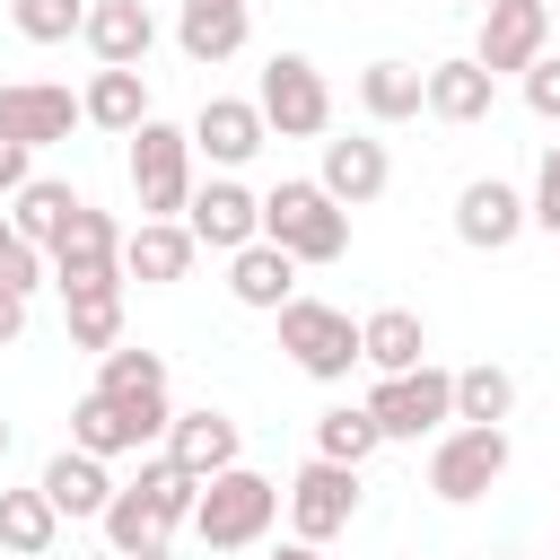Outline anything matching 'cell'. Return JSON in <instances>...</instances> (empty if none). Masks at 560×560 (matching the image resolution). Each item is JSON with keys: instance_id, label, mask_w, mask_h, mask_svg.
I'll use <instances>...</instances> for the list:
<instances>
[{"instance_id": "cell-1", "label": "cell", "mask_w": 560, "mask_h": 560, "mask_svg": "<svg viewBox=\"0 0 560 560\" xmlns=\"http://www.w3.org/2000/svg\"><path fill=\"white\" fill-rule=\"evenodd\" d=\"M262 236L306 271V262H341L350 254V210L315 184V175H289V184H271L262 192Z\"/></svg>"}, {"instance_id": "cell-2", "label": "cell", "mask_w": 560, "mask_h": 560, "mask_svg": "<svg viewBox=\"0 0 560 560\" xmlns=\"http://www.w3.org/2000/svg\"><path fill=\"white\" fill-rule=\"evenodd\" d=\"M280 508H289V490L271 481V472H254V464H236V472H219V481H201V508H192V534L210 542V551H254L271 525H280Z\"/></svg>"}, {"instance_id": "cell-3", "label": "cell", "mask_w": 560, "mask_h": 560, "mask_svg": "<svg viewBox=\"0 0 560 560\" xmlns=\"http://www.w3.org/2000/svg\"><path fill=\"white\" fill-rule=\"evenodd\" d=\"M122 166H131L140 219H184L192 192H201V184H192V131H175V122H158V114L131 131V158H122Z\"/></svg>"}, {"instance_id": "cell-4", "label": "cell", "mask_w": 560, "mask_h": 560, "mask_svg": "<svg viewBox=\"0 0 560 560\" xmlns=\"http://www.w3.org/2000/svg\"><path fill=\"white\" fill-rule=\"evenodd\" d=\"M280 350H289V368L315 376V385H341L350 368H368V359H359V324H350L341 306H324V298H289V306H280Z\"/></svg>"}, {"instance_id": "cell-5", "label": "cell", "mask_w": 560, "mask_h": 560, "mask_svg": "<svg viewBox=\"0 0 560 560\" xmlns=\"http://www.w3.org/2000/svg\"><path fill=\"white\" fill-rule=\"evenodd\" d=\"M254 105H262L271 140H324V131H332V88H324V70H315L306 52H271Z\"/></svg>"}, {"instance_id": "cell-6", "label": "cell", "mask_w": 560, "mask_h": 560, "mask_svg": "<svg viewBox=\"0 0 560 560\" xmlns=\"http://www.w3.org/2000/svg\"><path fill=\"white\" fill-rule=\"evenodd\" d=\"M508 429H472V420H455L438 446H429V490L446 499V508H472V499H490L499 490V472H508Z\"/></svg>"}, {"instance_id": "cell-7", "label": "cell", "mask_w": 560, "mask_h": 560, "mask_svg": "<svg viewBox=\"0 0 560 560\" xmlns=\"http://www.w3.org/2000/svg\"><path fill=\"white\" fill-rule=\"evenodd\" d=\"M96 394L105 402H122V420L140 429V446H166V429H175V402H166V359L158 350H105L96 359Z\"/></svg>"}, {"instance_id": "cell-8", "label": "cell", "mask_w": 560, "mask_h": 560, "mask_svg": "<svg viewBox=\"0 0 560 560\" xmlns=\"http://www.w3.org/2000/svg\"><path fill=\"white\" fill-rule=\"evenodd\" d=\"M368 411H376L385 446H394V438H446V420H455V368L376 376V385H368Z\"/></svg>"}, {"instance_id": "cell-9", "label": "cell", "mask_w": 560, "mask_h": 560, "mask_svg": "<svg viewBox=\"0 0 560 560\" xmlns=\"http://www.w3.org/2000/svg\"><path fill=\"white\" fill-rule=\"evenodd\" d=\"M122 236H131V228H114L105 210H88V201H79V219H70V228H61V245H52V289H61V298L122 289Z\"/></svg>"}, {"instance_id": "cell-10", "label": "cell", "mask_w": 560, "mask_h": 560, "mask_svg": "<svg viewBox=\"0 0 560 560\" xmlns=\"http://www.w3.org/2000/svg\"><path fill=\"white\" fill-rule=\"evenodd\" d=\"M350 516H359V472L306 455L289 472V534L298 542H332V534H350Z\"/></svg>"}, {"instance_id": "cell-11", "label": "cell", "mask_w": 560, "mask_h": 560, "mask_svg": "<svg viewBox=\"0 0 560 560\" xmlns=\"http://www.w3.org/2000/svg\"><path fill=\"white\" fill-rule=\"evenodd\" d=\"M542 52H551V9H542V0H490V9H481L472 61H481L490 79H525Z\"/></svg>"}, {"instance_id": "cell-12", "label": "cell", "mask_w": 560, "mask_h": 560, "mask_svg": "<svg viewBox=\"0 0 560 560\" xmlns=\"http://www.w3.org/2000/svg\"><path fill=\"white\" fill-rule=\"evenodd\" d=\"M184 131H192V158H210V175L254 166V158H262V140H271V122H262V105H254V96H201V114H192Z\"/></svg>"}, {"instance_id": "cell-13", "label": "cell", "mask_w": 560, "mask_h": 560, "mask_svg": "<svg viewBox=\"0 0 560 560\" xmlns=\"http://www.w3.org/2000/svg\"><path fill=\"white\" fill-rule=\"evenodd\" d=\"M88 122V105L61 88V79H9L0 88V140H26V149H52Z\"/></svg>"}, {"instance_id": "cell-14", "label": "cell", "mask_w": 560, "mask_h": 560, "mask_svg": "<svg viewBox=\"0 0 560 560\" xmlns=\"http://www.w3.org/2000/svg\"><path fill=\"white\" fill-rule=\"evenodd\" d=\"M525 228H534V201H525L516 184H499V175H472V184L455 192V236H464L472 254H508Z\"/></svg>"}, {"instance_id": "cell-15", "label": "cell", "mask_w": 560, "mask_h": 560, "mask_svg": "<svg viewBox=\"0 0 560 560\" xmlns=\"http://www.w3.org/2000/svg\"><path fill=\"white\" fill-rule=\"evenodd\" d=\"M184 228H192V245H210V254H245V245H262V192H245L236 175H210V184L192 192Z\"/></svg>"}, {"instance_id": "cell-16", "label": "cell", "mask_w": 560, "mask_h": 560, "mask_svg": "<svg viewBox=\"0 0 560 560\" xmlns=\"http://www.w3.org/2000/svg\"><path fill=\"white\" fill-rule=\"evenodd\" d=\"M158 455H175L192 481H219V472L245 464V438H236V420H228L219 402H192V411H175V429H166Z\"/></svg>"}, {"instance_id": "cell-17", "label": "cell", "mask_w": 560, "mask_h": 560, "mask_svg": "<svg viewBox=\"0 0 560 560\" xmlns=\"http://www.w3.org/2000/svg\"><path fill=\"white\" fill-rule=\"evenodd\" d=\"M315 184H324L341 210H368V201L394 184V158H385V140L350 131V140H324V166H315Z\"/></svg>"}, {"instance_id": "cell-18", "label": "cell", "mask_w": 560, "mask_h": 560, "mask_svg": "<svg viewBox=\"0 0 560 560\" xmlns=\"http://www.w3.org/2000/svg\"><path fill=\"white\" fill-rule=\"evenodd\" d=\"M35 490H44L52 508H61V525H70V516L105 525V508H114V490H122V481L105 472V455H79V446H61V455H52L44 472H35Z\"/></svg>"}, {"instance_id": "cell-19", "label": "cell", "mask_w": 560, "mask_h": 560, "mask_svg": "<svg viewBox=\"0 0 560 560\" xmlns=\"http://www.w3.org/2000/svg\"><path fill=\"white\" fill-rule=\"evenodd\" d=\"M79 44L96 52V70H140L149 44H158V18H149V0H96Z\"/></svg>"}, {"instance_id": "cell-20", "label": "cell", "mask_w": 560, "mask_h": 560, "mask_svg": "<svg viewBox=\"0 0 560 560\" xmlns=\"http://www.w3.org/2000/svg\"><path fill=\"white\" fill-rule=\"evenodd\" d=\"M245 35H254V0H184L175 9V44H184V61H236L245 52Z\"/></svg>"}, {"instance_id": "cell-21", "label": "cell", "mask_w": 560, "mask_h": 560, "mask_svg": "<svg viewBox=\"0 0 560 560\" xmlns=\"http://www.w3.org/2000/svg\"><path fill=\"white\" fill-rule=\"evenodd\" d=\"M192 228L184 219H140L131 236H122V280H140V289H175L184 271H192Z\"/></svg>"}, {"instance_id": "cell-22", "label": "cell", "mask_w": 560, "mask_h": 560, "mask_svg": "<svg viewBox=\"0 0 560 560\" xmlns=\"http://www.w3.org/2000/svg\"><path fill=\"white\" fill-rule=\"evenodd\" d=\"M359 359L376 376H411V368H429V324L411 306H376V315H359Z\"/></svg>"}, {"instance_id": "cell-23", "label": "cell", "mask_w": 560, "mask_h": 560, "mask_svg": "<svg viewBox=\"0 0 560 560\" xmlns=\"http://www.w3.org/2000/svg\"><path fill=\"white\" fill-rule=\"evenodd\" d=\"M228 298H236V306H254V315H280V306L298 298V262L262 236V245L228 254Z\"/></svg>"}, {"instance_id": "cell-24", "label": "cell", "mask_w": 560, "mask_h": 560, "mask_svg": "<svg viewBox=\"0 0 560 560\" xmlns=\"http://www.w3.org/2000/svg\"><path fill=\"white\" fill-rule=\"evenodd\" d=\"M490 105H499V79H490L472 52L429 61V114H438V122H490Z\"/></svg>"}, {"instance_id": "cell-25", "label": "cell", "mask_w": 560, "mask_h": 560, "mask_svg": "<svg viewBox=\"0 0 560 560\" xmlns=\"http://www.w3.org/2000/svg\"><path fill=\"white\" fill-rule=\"evenodd\" d=\"M166 534H175V516H166L140 481H122L114 508H105V551H114V560H140V551H166Z\"/></svg>"}, {"instance_id": "cell-26", "label": "cell", "mask_w": 560, "mask_h": 560, "mask_svg": "<svg viewBox=\"0 0 560 560\" xmlns=\"http://www.w3.org/2000/svg\"><path fill=\"white\" fill-rule=\"evenodd\" d=\"M359 114H368V122H411V114H429V70H411V61H368V70H359Z\"/></svg>"}, {"instance_id": "cell-27", "label": "cell", "mask_w": 560, "mask_h": 560, "mask_svg": "<svg viewBox=\"0 0 560 560\" xmlns=\"http://www.w3.org/2000/svg\"><path fill=\"white\" fill-rule=\"evenodd\" d=\"M61 542V508L44 490H0V551L9 560H52Z\"/></svg>"}, {"instance_id": "cell-28", "label": "cell", "mask_w": 560, "mask_h": 560, "mask_svg": "<svg viewBox=\"0 0 560 560\" xmlns=\"http://www.w3.org/2000/svg\"><path fill=\"white\" fill-rule=\"evenodd\" d=\"M79 105H88V122H96V131L131 140V131L149 122V79H140V70H96V79L79 88Z\"/></svg>"}, {"instance_id": "cell-29", "label": "cell", "mask_w": 560, "mask_h": 560, "mask_svg": "<svg viewBox=\"0 0 560 560\" xmlns=\"http://www.w3.org/2000/svg\"><path fill=\"white\" fill-rule=\"evenodd\" d=\"M70 219H79V192H70V184H52V175H35V184L9 201V228H18L26 245H44V254L61 245V228H70Z\"/></svg>"}, {"instance_id": "cell-30", "label": "cell", "mask_w": 560, "mask_h": 560, "mask_svg": "<svg viewBox=\"0 0 560 560\" xmlns=\"http://www.w3.org/2000/svg\"><path fill=\"white\" fill-rule=\"evenodd\" d=\"M508 411H516V376H508L499 359L455 368V420H472V429H508Z\"/></svg>"}, {"instance_id": "cell-31", "label": "cell", "mask_w": 560, "mask_h": 560, "mask_svg": "<svg viewBox=\"0 0 560 560\" xmlns=\"http://www.w3.org/2000/svg\"><path fill=\"white\" fill-rule=\"evenodd\" d=\"M70 446L114 464V455H140V429L122 420V402H105V394L88 385V394H79V411H70Z\"/></svg>"}, {"instance_id": "cell-32", "label": "cell", "mask_w": 560, "mask_h": 560, "mask_svg": "<svg viewBox=\"0 0 560 560\" xmlns=\"http://www.w3.org/2000/svg\"><path fill=\"white\" fill-rule=\"evenodd\" d=\"M376 446H385V429H376L368 402H332V411L315 420V455H324V464H350V472H359Z\"/></svg>"}, {"instance_id": "cell-33", "label": "cell", "mask_w": 560, "mask_h": 560, "mask_svg": "<svg viewBox=\"0 0 560 560\" xmlns=\"http://www.w3.org/2000/svg\"><path fill=\"white\" fill-rule=\"evenodd\" d=\"M61 324H70V350H122V289H88V298H61Z\"/></svg>"}, {"instance_id": "cell-34", "label": "cell", "mask_w": 560, "mask_h": 560, "mask_svg": "<svg viewBox=\"0 0 560 560\" xmlns=\"http://www.w3.org/2000/svg\"><path fill=\"white\" fill-rule=\"evenodd\" d=\"M88 9H96V0H9V26H18L26 44H70V35L88 26Z\"/></svg>"}, {"instance_id": "cell-35", "label": "cell", "mask_w": 560, "mask_h": 560, "mask_svg": "<svg viewBox=\"0 0 560 560\" xmlns=\"http://www.w3.org/2000/svg\"><path fill=\"white\" fill-rule=\"evenodd\" d=\"M140 490H149V499H158L175 525H192V508H201V481H192L175 455H140Z\"/></svg>"}, {"instance_id": "cell-36", "label": "cell", "mask_w": 560, "mask_h": 560, "mask_svg": "<svg viewBox=\"0 0 560 560\" xmlns=\"http://www.w3.org/2000/svg\"><path fill=\"white\" fill-rule=\"evenodd\" d=\"M52 280V254L44 245H26L18 228H9V210H0V289H18V298H35Z\"/></svg>"}, {"instance_id": "cell-37", "label": "cell", "mask_w": 560, "mask_h": 560, "mask_svg": "<svg viewBox=\"0 0 560 560\" xmlns=\"http://www.w3.org/2000/svg\"><path fill=\"white\" fill-rule=\"evenodd\" d=\"M525 201H534V228H542V236H560V140L542 149V166H534V192H525Z\"/></svg>"}, {"instance_id": "cell-38", "label": "cell", "mask_w": 560, "mask_h": 560, "mask_svg": "<svg viewBox=\"0 0 560 560\" xmlns=\"http://www.w3.org/2000/svg\"><path fill=\"white\" fill-rule=\"evenodd\" d=\"M525 105H534L542 122H560V52H542V61L525 70Z\"/></svg>"}, {"instance_id": "cell-39", "label": "cell", "mask_w": 560, "mask_h": 560, "mask_svg": "<svg viewBox=\"0 0 560 560\" xmlns=\"http://www.w3.org/2000/svg\"><path fill=\"white\" fill-rule=\"evenodd\" d=\"M26 184H35V149L26 140H0V201H18Z\"/></svg>"}, {"instance_id": "cell-40", "label": "cell", "mask_w": 560, "mask_h": 560, "mask_svg": "<svg viewBox=\"0 0 560 560\" xmlns=\"http://www.w3.org/2000/svg\"><path fill=\"white\" fill-rule=\"evenodd\" d=\"M18 332H26V298H18V289H0V350H9Z\"/></svg>"}, {"instance_id": "cell-41", "label": "cell", "mask_w": 560, "mask_h": 560, "mask_svg": "<svg viewBox=\"0 0 560 560\" xmlns=\"http://www.w3.org/2000/svg\"><path fill=\"white\" fill-rule=\"evenodd\" d=\"M271 560H324V542H298V534H289V542H280Z\"/></svg>"}, {"instance_id": "cell-42", "label": "cell", "mask_w": 560, "mask_h": 560, "mask_svg": "<svg viewBox=\"0 0 560 560\" xmlns=\"http://www.w3.org/2000/svg\"><path fill=\"white\" fill-rule=\"evenodd\" d=\"M455 9H472V18H481V9H490V0H455Z\"/></svg>"}, {"instance_id": "cell-43", "label": "cell", "mask_w": 560, "mask_h": 560, "mask_svg": "<svg viewBox=\"0 0 560 560\" xmlns=\"http://www.w3.org/2000/svg\"><path fill=\"white\" fill-rule=\"evenodd\" d=\"M140 560H175V551H140Z\"/></svg>"}, {"instance_id": "cell-44", "label": "cell", "mask_w": 560, "mask_h": 560, "mask_svg": "<svg viewBox=\"0 0 560 560\" xmlns=\"http://www.w3.org/2000/svg\"><path fill=\"white\" fill-rule=\"evenodd\" d=\"M0 455H9V420H0Z\"/></svg>"}, {"instance_id": "cell-45", "label": "cell", "mask_w": 560, "mask_h": 560, "mask_svg": "<svg viewBox=\"0 0 560 560\" xmlns=\"http://www.w3.org/2000/svg\"><path fill=\"white\" fill-rule=\"evenodd\" d=\"M88 560H114V551H88Z\"/></svg>"}, {"instance_id": "cell-46", "label": "cell", "mask_w": 560, "mask_h": 560, "mask_svg": "<svg viewBox=\"0 0 560 560\" xmlns=\"http://www.w3.org/2000/svg\"><path fill=\"white\" fill-rule=\"evenodd\" d=\"M542 9H560V0H542Z\"/></svg>"}]
</instances>
